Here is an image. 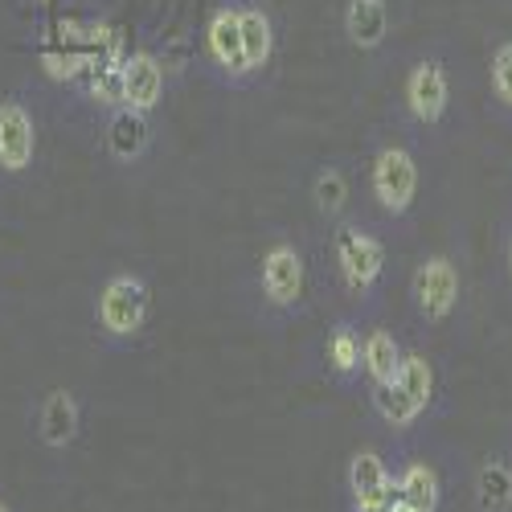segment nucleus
<instances>
[{
    "label": "nucleus",
    "mask_w": 512,
    "mask_h": 512,
    "mask_svg": "<svg viewBox=\"0 0 512 512\" xmlns=\"http://www.w3.org/2000/svg\"><path fill=\"white\" fill-rule=\"evenodd\" d=\"M332 259L353 300H373L381 279H386V242L365 226L345 222L332 238Z\"/></svg>",
    "instance_id": "1"
},
{
    "label": "nucleus",
    "mask_w": 512,
    "mask_h": 512,
    "mask_svg": "<svg viewBox=\"0 0 512 512\" xmlns=\"http://www.w3.org/2000/svg\"><path fill=\"white\" fill-rule=\"evenodd\" d=\"M152 312V287L132 275V271H119L99 287V300H95V324L107 340L123 345V340H136L148 324Z\"/></svg>",
    "instance_id": "2"
},
{
    "label": "nucleus",
    "mask_w": 512,
    "mask_h": 512,
    "mask_svg": "<svg viewBox=\"0 0 512 512\" xmlns=\"http://www.w3.org/2000/svg\"><path fill=\"white\" fill-rule=\"evenodd\" d=\"M369 193L386 218H406L418 201V160L402 144L377 148L369 164Z\"/></svg>",
    "instance_id": "3"
},
{
    "label": "nucleus",
    "mask_w": 512,
    "mask_h": 512,
    "mask_svg": "<svg viewBox=\"0 0 512 512\" xmlns=\"http://www.w3.org/2000/svg\"><path fill=\"white\" fill-rule=\"evenodd\" d=\"M259 287H263V304L275 312H295L304 304V287H308V263L295 242H271L259 259Z\"/></svg>",
    "instance_id": "4"
},
{
    "label": "nucleus",
    "mask_w": 512,
    "mask_h": 512,
    "mask_svg": "<svg viewBox=\"0 0 512 512\" xmlns=\"http://www.w3.org/2000/svg\"><path fill=\"white\" fill-rule=\"evenodd\" d=\"M459 267L447 259V254H431L414 267V279H410V304L418 312V320L426 324H447L459 308Z\"/></svg>",
    "instance_id": "5"
},
{
    "label": "nucleus",
    "mask_w": 512,
    "mask_h": 512,
    "mask_svg": "<svg viewBox=\"0 0 512 512\" xmlns=\"http://www.w3.org/2000/svg\"><path fill=\"white\" fill-rule=\"evenodd\" d=\"M402 99H406V111H410L414 123L439 127L447 119V107H451V78H447L443 62H435V58L414 62L410 74H406Z\"/></svg>",
    "instance_id": "6"
},
{
    "label": "nucleus",
    "mask_w": 512,
    "mask_h": 512,
    "mask_svg": "<svg viewBox=\"0 0 512 512\" xmlns=\"http://www.w3.org/2000/svg\"><path fill=\"white\" fill-rule=\"evenodd\" d=\"M205 50H209V62L218 66L222 78L230 82H246V58H242V29H238V0L230 5H218L209 13V25H205Z\"/></svg>",
    "instance_id": "7"
},
{
    "label": "nucleus",
    "mask_w": 512,
    "mask_h": 512,
    "mask_svg": "<svg viewBox=\"0 0 512 512\" xmlns=\"http://www.w3.org/2000/svg\"><path fill=\"white\" fill-rule=\"evenodd\" d=\"M345 488H349L353 508H373V512H381V508L394 500V472H390L386 459H381L377 451H357V455L349 459Z\"/></svg>",
    "instance_id": "8"
},
{
    "label": "nucleus",
    "mask_w": 512,
    "mask_h": 512,
    "mask_svg": "<svg viewBox=\"0 0 512 512\" xmlns=\"http://www.w3.org/2000/svg\"><path fill=\"white\" fill-rule=\"evenodd\" d=\"M37 156V127L33 115L17 103H0V173H25Z\"/></svg>",
    "instance_id": "9"
},
{
    "label": "nucleus",
    "mask_w": 512,
    "mask_h": 512,
    "mask_svg": "<svg viewBox=\"0 0 512 512\" xmlns=\"http://www.w3.org/2000/svg\"><path fill=\"white\" fill-rule=\"evenodd\" d=\"M123 107H136V111H156L160 95H164V66L152 54H132L123 58Z\"/></svg>",
    "instance_id": "10"
},
{
    "label": "nucleus",
    "mask_w": 512,
    "mask_h": 512,
    "mask_svg": "<svg viewBox=\"0 0 512 512\" xmlns=\"http://www.w3.org/2000/svg\"><path fill=\"white\" fill-rule=\"evenodd\" d=\"M152 144V123L136 107H115L107 119V152L119 164H136Z\"/></svg>",
    "instance_id": "11"
},
{
    "label": "nucleus",
    "mask_w": 512,
    "mask_h": 512,
    "mask_svg": "<svg viewBox=\"0 0 512 512\" xmlns=\"http://www.w3.org/2000/svg\"><path fill=\"white\" fill-rule=\"evenodd\" d=\"M78 426H82V414H78V402L70 390H54L46 394L37 410V435L50 451H66L74 439H78Z\"/></svg>",
    "instance_id": "12"
},
{
    "label": "nucleus",
    "mask_w": 512,
    "mask_h": 512,
    "mask_svg": "<svg viewBox=\"0 0 512 512\" xmlns=\"http://www.w3.org/2000/svg\"><path fill=\"white\" fill-rule=\"evenodd\" d=\"M238 29H242V58L246 74H259L275 54V25L271 13L254 0H238Z\"/></svg>",
    "instance_id": "13"
},
{
    "label": "nucleus",
    "mask_w": 512,
    "mask_h": 512,
    "mask_svg": "<svg viewBox=\"0 0 512 512\" xmlns=\"http://www.w3.org/2000/svg\"><path fill=\"white\" fill-rule=\"evenodd\" d=\"M394 492L410 512H439L443 508V480L431 463L410 459L402 463V472L394 476Z\"/></svg>",
    "instance_id": "14"
},
{
    "label": "nucleus",
    "mask_w": 512,
    "mask_h": 512,
    "mask_svg": "<svg viewBox=\"0 0 512 512\" xmlns=\"http://www.w3.org/2000/svg\"><path fill=\"white\" fill-rule=\"evenodd\" d=\"M345 33L357 50H377L390 33L386 0H349L345 5Z\"/></svg>",
    "instance_id": "15"
},
{
    "label": "nucleus",
    "mask_w": 512,
    "mask_h": 512,
    "mask_svg": "<svg viewBox=\"0 0 512 512\" xmlns=\"http://www.w3.org/2000/svg\"><path fill=\"white\" fill-rule=\"evenodd\" d=\"M361 328L353 320H336L328 328V340H324V361L328 369L336 373V381H357L361 377Z\"/></svg>",
    "instance_id": "16"
},
{
    "label": "nucleus",
    "mask_w": 512,
    "mask_h": 512,
    "mask_svg": "<svg viewBox=\"0 0 512 512\" xmlns=\"http://www.w3.org/2000/svg\"><path fill=\"white\" fill-rule=\"evenodd\" d=\"M402 365V345L386 332V328H373L361 340V373L369 377V386H390L398 377Z\"/></svg>",
    "instance_id": "17"
},
{
    "label": "nucleus",
    "mask_w": 512,
    "mask_h": 512,
    "mask_svg": "<svg viewBox=\"0 0 512 512\" xmlns=\"http://www.w3.org/2000/svg\"><path fill=\"white\" fill-rule=\"evenodd\" d=\"M476 508L480 512H512V463L492 455L476 472Z\"/></svg>",
    "instance_id": "18"
},
{
    "label": "nucleus",
    "mask_w": 512,
    "mask_h": 512,
    "mask_svg": "<svg viewBox=\"0 0 512 512\" xmlns=\"http://www.w3.org/2000/svg\"><path fill=\"white\" fill-rule=\"evenodd\" d=\"M373 394V410H377V418L390 426V431H410V426L422 418V406L398 386V381H390V386H369Z\"/></svg>",
    "instance_id": "19"
},
{
    "label": "nucleus",
    "mask_w": 512,
    "mask_h": 512,
    "mask_svg": "<svg viewBox=\"0 0 512 512\" xmlns=\"http://www.w3.org/2000/svg\"><path fill=\"white\" fill-rule=\"evenodd\" d=\"M398 386L426 410L435 402V369H431V361H426L422 353H402V365H398Z\"/></svg>",
    "instance_id": "20"
},
{
    "label": "nucleus",
    "mask_w": 512,
    "mask_h": 512,
    "mask_svg": "<svg viewBox=\"0 0 512 512\" xmlns=\"http://www.w3.org/2000/svg\"><path fill=\"white\" fill-rule=\"evenodd\" d=\"M312 197H316L320 218L336 222L340 213L349 209V181H345V173H340V168H320L316 185H312Z\"/></svg>",
    "instance_id": "21"
},
{
    "label": "nucleus",
    "mask_w": 512,
    "mask_h": 512,
    "mask_svg": "<svg viewBox=\"0 0 512 512\" xmlns=\"http://www.w3.org/2000/svg\"><path fill=\"white\" fill-rule=\"evenodd\" d=\"M492 95L504 111H512V41H500L492 50Z\"/></svg>",
    "instance_id": "22"
},
{
    "label": "nucleus",
    "mask_w": 512,
    "mask_h": 512,
    "mask_svg": "<svg viewBox=\"0 0 512 512\" xmlns=\"http://www.w3.org/2000/svg\"><path fill=\"white\" fill-rule=\"evenodd\" d=\"M381 512H410V508H406V504H402V500H398V492H394V500H390V504H386V508H381Z\"/></svg>",
    "instance_id": "23"
},
{
    "label": "nucleus",
    "mask_w": 512,
    "mask_h": 512,
    "mask_svg": "<svg viewBox=\"0 0 512 512\" xmlns=\"http://www.w3.org/2000/svg\"><path fill=\"white\" fill-rule=\"evenodd\" d=\"M508 271H512V234H508Z\"/></svg>",
    "instance_id": "24"
},
{
    "label": "nucleus",
    "mask_w": 512,
    "mask_h": 512,
    "mask_svg": "<svg viewBox=\"0 0 512 512\" xmlns=\"http://www.w3.org/2000/svg\"><path fill=\"white\" fill-rule=\"evenodd\" d=\"M0 512H13V508H9V504H5V500H0Z\"/></svg>",
    "instance_id": "25"
},
{
    "label": "nucleus",
    "mask_w": 512,
    "mask_h": 512,
    "mask_svg": "<svg viewBox=\"0 0 512 512\" xmlns=\"http://www.w3.org/2000/svg\"><path fill=\"white\" fill-rule=\"evenodd\" d=\"M349 512H373V508H349Z\"/></svg>",
    "instance_id": "26"
}]
</instances>
